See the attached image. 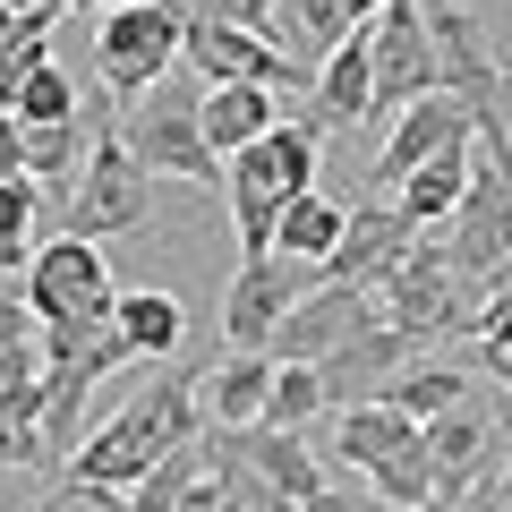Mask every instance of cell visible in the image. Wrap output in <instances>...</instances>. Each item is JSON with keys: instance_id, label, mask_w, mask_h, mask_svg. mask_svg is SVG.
<instances>
[{"instance_id": "1", "label": "cell", "mask_w": 512, "mask_h": 512, "mask_svg": "<svg viewBox=\"0 0 512 512\" xmlns=\"http://www.w3.org/2000/svg\"><path fill=\"white\" fill-rule=\"evenodd\" d=\"M205 436V410H197V384L188 376H154L137 402H120L103 427H86L77 436V453L60 461L52 478H86V487H137V478L154 470V461L171 453V444Z\"/></svg>"}, {"instance_id": "2", "label": "cell", "mask_w": 512, "mask_h": 512, "mask_svg": "<svg viewBox=\"0 0 512 512\" xmlns=\"http://www.w3.org/2000/svg\"><path fill=\"white\" fill-rule=\"evenodd\" d=\"M197 103H205V77L197 69H163L146 94H128V103H111V120H120L128 154L154 171V180H188V188H222V154L205 146L197 128Z\"/></svg>"}, {"instance_id": "3", "label": "cell", "mask_w": 512, "mask_h": 512, "mask_svg": "<svg viewBox=\"0 0 512 512\" xmlns=\"http://www.w3.org/2000/svg\"><path fill=\"white\" fill-rule=\"evenodd\" d=\"M69 231H86V239L154 231V171L128 154L120 120H111V94H103V128H94L86 171H77V197H69Z\"/></svg>"}, {"instance_id": "4", "label": "cell", "mask_w": 512, "mask_h": 512, "mask_svg": "<svg viewBox=\"0 0 512 512\" xmlns=\"http://www.w3.org/2000/svg\"><path fill=\"white\" fill-rule=\"evenodd\" d=\"M180 35H188V9H171V0L103 9V26H94V77H103V94L128 103V94H146L163 69H180Z\"/></svg>"}, {"instance_id": "5", "label": "cell", "mask_w": 512, "mask_h": 512, "mask_svg": "<svg viewBox=\"0 0 512 512\" xmlns=\"http://www.w3.org/2000/svg\"><path fill=\"white\" fill-rule=\"evenodd\" d=\"M18 274H26V308H35L43 325H60V316H86V325H103L111 299H120V282H111V265H103V239H86V231L26 248Z\"/></svg>"}, {"instance_id": "6", "label": "cell", "mask_w": 512, "mask_h": 512, "mask_svg": "<svg viewBox=\"0 0 512 512\" xmlns=\"http://www.w3.org/2000/svg\"><path fill=\"white\" fill-rule=\"evenodd\" d=\"M180 60L205 77V86H274V94L282 86H308V69H299L291 52H274L256 26H231V18H188Z\"/></svg>"}, {"instance_id": "7", "label": "cell", "mask_w": 512, "mask_h": 512, "mask_svg": "<svg viewBox=\"0 0 512 512\" xmlns=\"http://www.w3.org/2000/svg\"><path fill=\"white\" fill-rule=\"evenodd\" d=\"M367 35V77H376V111H402L436 86V43H427V9L419 0H384Z\"/></svg>"}, {"instance_id": "8", "label": "cell", "mask_w": 512, "mask_h": 512, "mask_svg": "<svg viewBox=\"0 0 512 512\" xmlns=\"http://www.w3.org/2000/svg\"><path fill=\"white\" fill-rule=\"evenodd\" d=\"M376 291H384L376 316H393V325L419 333V342H444V333L461 325V274L444 265V248H427V239H410V256L376 282Z\"/></svg>"}, {"instance_id": "9", "label": "cell", "mask_w": 512, "mask_h": 512, "mask_svg": "<svg viewBox=\"0 0 512 512\" xmlns=\"http://www.w3.org/2000/svg\"><path fill=\"white\" fill-rule=\"evenodd\" d=\"M444 222H453L444 265H453L461 282H487L512 256V171H470V188H461V205Z\"/></svg>"}, {"instance_id": "10", "label": "cell", "mask_w": 512, "mask_h": 512, "mask_svg": "<svg viewBox=\"0 0 512 512\" xmlns=\"http://www.w3.org/2000/svg\"><path fill=\"white\" fill-rule=\"evenodd\" d=\"M419 444H427V461H436L444 504H461V495H470L478 478L495 470V402L470 384V393H461L453 410H436V419L419 427Z\"/></svg>"}, {"instance_id": "11", "label": "cell", "mask_w": 512, "mask_h": 512, "mask_svg": "<svg viewBox=\"0 0 512 512\" xmlns=\"http://www.w3.org/2000/svg\"><path fill=\"white\" fill-rule=\"evenodd\" d=\"M410 239H419V222H410L402 205H350V214H342V239L325 248V265H316V274L376 291V282L410 256Z\"/></svg>"}, {"instance_id": "12", "label": "cell", "mask_w": 512, "mask_h": 512, "mask_svg": "<svg viewBox=\"0 0 512 512\" xmlns=\"http://www.w3.org/2000/svg\"><path fill=\"white\" fill-rule=\"evenodd\" d=\"M299 274H308V265H291V256H239L231 291H222V342L265 350L274 325H282V308L299 299Z\"/></svg>"}, {"instance_id": "13", "label": "cell", "mask_w": 512, "mask_h": 512, "mask_svg": "<svg viewBox=\"0 0 512 512\" xmlns=\"http://www.w3.org/2000/svg\"><path fill=\"white\" fill-rule=\"evenodd\" d=\"M359 316H376V299H367L359 282H316V291H299L291 308H282V325H274L265 350H274V359H325Z\"/></svg>"}, {"instance_id": "14", "label": "cell", "mask_w": 512, "mask_h": 512, "mask_svg": "<svg viewBox=\"0 0 512 512\" xmlns=\"http://www.w3.org/2000/svg\"><path fill=\"white\" fill-rule=\"evenodd\" d=\"M453 146H470V111H461V103H453L444 86H427L419 103H402V120H393V146L376 154V180L393 188L402 171L436 163V154H453Z\"/></svg>"}, {"instance_id": "15", "label": "cell", "mask_w": 512, "mask_h": 512, "mask_svg": "<svg viewBox=\"0 0 512 512\" xmlns=\"http://www.w3.org/2000/svg\"><path fill=\"white\" fill-rule=\"evenodd\" d=\"M308 86H316L308 120L325 128V137H333V128H359V120H376V77H367V35H359V26H350V35L333 43L325 60H316V77H308Z\"/></svg>"}, {"instance_id": "16", "label": "cell", "mask_w": 512, "mask_h": 512, "mask_svg": "<svg viewBox=\"0 0 512 512\" xmlns=\"http://www.w3.org/2000/svg\"><path fill=\"white\" fill-rule=\"evenodd\" d=\"M419 436V419H402L393 402H376V393H359V402H333V427H325V444H333V461L342 470H376L384 453H402V444Z\"/></svg>"}, {"instance_id": "17", "label": "cell", "mask_w": 512, "mask_h": 512, "mask_svg": "<svg viewBox=\"0 0 512 512\" xmlns=\"http://www.w3.org/2000/svg\"><path fill=\"white\" fill-rule=\"evenodd\" d=\"M274 120H282V94L274 86H205V103H197V128H205V146H214V154L256 146Z\"/></svg>"}, {"instance_id": "18", "label": "cell", "mask_w": 512, "mask_h": 512, "mask_svg": "<svg viewBox=\"0 0 512 512\" xmlns=\"http://www.w3.org/2000/svg\"><path fill=\"white\" fill-rule=\"evenodd\" d=\"M111 325H120L128 359H171L180 333H188V308L171 291H120V299H111Z\"/></svg>"}, {"instance_id": "19", "label": "cell", "mask_w": 512, "mask_h": 512, "mask_svg": "<svg viewBox=\"0 0 512 512\" xmlns=\"http://www.w3.org/2000/svg\"><path fill=\"white\" fill-rule=\"evenodd\" d=\"M342 214L350 205H333V197H316V188H299V197H282V214H274V256H291V265H325V248L342 239Z\"/></svg>"}, {"instance_id": "20", "label": "cell", "mask_w": 512, "mask_h": 512, "mask_svg": "<svg viewBox=\"0 0 512 512\" xmlns=\"http://www.w3.org/2000/svg\"><path fill=\"white\" fill-rule=\"evenodd\" d=\"M470 367H444V359H410V367H393V376H384L376 384V402H393V410H402V419H436V410H453L461 402V393H470Z\"/></svg>"}, {"instance_id": "21", "label": "cell", "mask_w": 512, "mask_h": 512, "mask_svg": "<svg viewBox=\"0 0 512 512\" xmlns=\"http://www.w3.org/2000/svg\"><path fill=\"white\" fill-rule=\"evenodd\" d=\"M248 154H256V171H265L282 197H299V188H316V163H325V128H316V120H274Z\"/></svg>"}, {"instance_id": "22", "label": "cell", "mask_w": 512, "mask_h": 512, "mask_svg": "<svg viewBox=\"0 0 512 512\" xmlns=\"http://www.w3.org/2000/svg\"><path fill=\"white\" fill-rule=\"evenodd\" d=\"M265 384H274V350H231V359L214 367L205 427H256V410H265Z\"/></svg>"}, {"instance_id": "23", "label": "cell", "mask_w": 512, "mask_h": 512, "mask_svg": "<svg viewBox=\"0 0 512 512\" xmlns=\"http://www.w3.org/2000/svg\"><path fill=\"white\" fill-rule=\"evenodd\" d=\"M461 188H470V146H453V154H436V163H419V171H402V180H393V197H402V214L419 222H444L461 205Z\"/></svg>"}, {"instance_id": "24", "label": "cell", "mask_w": 512, "mask_h": 512, "mask_svg": "<svg viewBox=\"0 0 512 512\" xmlns=\"http://www.w3.org/2000/svg\"><path fill=\"white\" fill-rule=\"evenodd\" d=\"M325 376H316V359H274V384H265V410H256V427H316L325 419Z\"/></svg>"}, {"instance_id": "25", "label": "cell", "mask_w": 512, "mask_h": 512, "mask_svg": "<svg viewBox=\"0 0 512 512\" xmlns=\"http://www.w3.org/2000/svg\"><path fill=\"white\" fill-rule=\"evenodd\" d=\"M9 470H43V376L0 393V478Z\"/></svg>"}, {"instance_id": "26", "label": "cell", "mask_w": 512, "mask_h": 512, "mask_svg": "<svg viewBox=\"0 0 512 512\" xmlns=\"http://www.w3.org/2000/svg\"><path fill=\"white\" fill-rule=\"evenodd\" d=\"M367 487L384 495V504H410V512H444V487H436V461H427V444L410 436L402 453H384L376 470H367Z\"/></svg>"}, {"instance_id": "27", "label": "cell", "mask_w": 512, "mask_h": 512, "mask_svg": "<svg viewBox=\"0 0 512 512\" xmlns=\"http://www.w3.org/2000/svg\"><path fill=\"white\" fill-rule=\"evenodd\" d=\"M197 478H205V444L188 436V444H171V453L154 461V470L137 478L128 495H120V512H171V504H180L188 487H197Z\"/></svg>"}, {"instance_id": "28", "label": "cell", "mask_w": 512, "mask_h": 512, "mask_svg": "<svg viewBox=\"0 0 512 512\" xmlns=\"http://www.w3.org/2000/svg\"><path fill=\"white\" fill-rule=\"evenodd\" d=\"M77 146H86V120H43V128H26V180H35V188H60L77 163H86Z\"/></svg>"}, {"instance_id": "29", "label": "cell", "mask_w": 512, "mask_h": 512, "mask_svg": "<svg viewBox=\"0 0 512 512\" xmlns=\"http://www.w3.org/2000/svg\"><path fill=\"white\" fill-rule=\"evenodd\" d=\"M9 111H18L26 128H43V120H77V77L60 69V60H43L35 77H18V86H9Z\"/></svg>"}, {"instance_id": "30", "label": "cell", "mask_w": 512, "mask_h": 512, "mask_svg": "<svg viewBox=\"0 0 512 512\" xmlns=\"http://www.w3.org/2000/svg\"><path fill=\"white\" fill-rule=\"evenodd\" d=\"M43 222V188L35 180H0V274H18Z\"/></svg>"}, {"instance_id": "31", "label": "cell", "mask_w": 512, "mask_h": 512, "mask_svg": "<svg viewBox=\"0 0 512 512\" xmlns=\"http://www.w3.org/2000/svg\"><path fill=\"white\" fill-rule=\"evenodd\" d=\"M35 512H120V487H86V478H52Z\"/></svg>"}, {"instance_id": "32", "label": "cell", "mask_w": 512, "mask_h": 512, "mask_svg": "<svg viewBox=\"0 0 512 512\" xmlns=\"http://www.w3.org/2000/svg\"><path fill=\"white\" fill-rule=\"evenodd\" d=\"M299 512H410V504H384L376 487L359 495V487H333V478H325V487H316V495H308V504H299Z\"/></svg>"}, {"instance_id": "33", "label": "cell", "mask_w": 512, "mask_h": 512, "mask_svg": "<svg viewBox=\"0 0 512 512\" xmlns=\"http://www.w3.org/2000/svg\"><path fill=\"white\" fill-rule=\"evenodd\" d=\"M0 180H26V120L0 103Z\"/></svg>"}, {"instance_id": "34", "label": "cell", "mask_w": 512, "mask_h": 512, "mask_svg": "<svg viewBox=\"0 0 512 512\" xmlns=\"http://www.w3.org/2000/svg\"><path fill=\"white\" fill-rule=\"evenodd\" d=\"M43 333V316L26 308V291H0V342H35Z\"/></svg>"}, {"instance_id": "35", "label": "cell", "mask_w": 512, "mask_h": 512, "mask_svg": "<svg viewBox=\"0 0 512 512\" xmlns=\"http://www.w3.org/2000/svg\"><path fill=\"white\" fill-rule=\"evenodd\" d=\"M461 512H512V470H487L470 495H461Z\"/></svg>"}, {"instance_id": "36", "label": "cell", "mask_w": 512, "mask_h": 512, "mask_svg": "<svg viewBox=\"0 0 512 512\" xmlns=\"http://www.w3.org/2000/svg\"><path fill=\"white\" fill-rule=\"evenodd\" d=\"M171 512H222V487H214V470H205V478H197V487H188Z\"/></svg>"}, {"instance_id": "37", "label": "cell", "mask_w": 512, "mask_h": 512, "mask_svg": "<svg viewBox=\"0 0 512 512\" xmlns=\"http://www.w3.org/2000/svg\"><path fill=\"white\" fill-rule=\"evenodd\" d=\"M69 9H86V18H103V9H128V0H69Z\"/></svg>"}, {"instance_id": "38", "label": "cell", "mask_w": 512, "mask_h": 512, "mask_svg": "<svg viewBox=\"0 0 512 512\" xmlns=\"http://www.w3.org/2000/svg\"><path fill=\"white\" fill-rule=\"evenodd\" d=\"M478 367H487V376H495V384H512V359H478Z\"/></svg>"}, {"instance_id": "39", "label": "cell", "mask_w": 512, "mask_h": 512, "mask_svg": "<svg viewBox=\"0 0 512 512\" xmlns=\"http://www.w3.org/2000/svg\"><path fill=\"white\" fill-rule=\"evenodd\" d=\"M9 26H18V0H0V35H9Z\"/></svg>"}, {"instance_id": "40", "label": "cell", "mask_w": 512, "mask_h": 512, "mask_svg": "<svg viewBox=\"0 0 512 512\" xmlns=\"http://www.w3.org/2000/svg\"><path fill=\"white\" fill-rule=\"evenodd\" d=\"M222 512H239V504H231V495H222Z\"/></svg>"}, {"instance_id": "41", "label": "cell", "mask_w": 512, "mask_h": 512, "mask_svg": "<svg viewBox=\"0 0 512 512\" xmlns=\"http://www.w3.org/2000/svg\"><path fill=\"white\" fill-rule=\"evenodd\" d=\"M18 9H35V0H18Z\"/></svg>"}, {"instance_id": "42", "label": "cell", "mask_w": 512, "mask_h": 512, "mask_svg": "<svg viewBox=\"0 0 512 512\" xmlns=\"http://www.w3.org/2000/svg\"><path fill=\"white\" fill-rule=\"evenodd\" d=\"M444 512H461V504H444Z\"/></svg>"}]
</instances>
